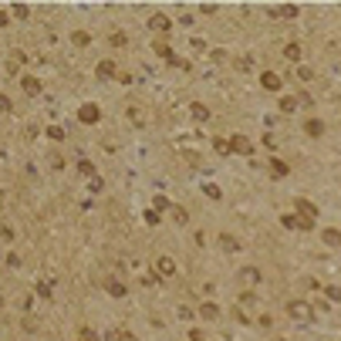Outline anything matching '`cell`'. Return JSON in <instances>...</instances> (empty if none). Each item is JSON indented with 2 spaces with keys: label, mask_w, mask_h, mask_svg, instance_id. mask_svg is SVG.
Instances as JSON below:
<instances>
[{
  "label": "cell",
  "mask_w": 341,
  "mask_h": 341,
  "mask_svg": "<svg viewBox=\"0 0 341 341\" xmlns=\"http://www.w3.org/2000/svg\"><path fill=\"white\" fill-rule=\"evenodd\" d=\"M78 172H81V176H95V166H91L88 159H78Z\"/></svg>",
  "instance_id": "28"
},
{
  "label": "cell",
  "mask_w": 341,
  "mask_h": 341,
  "mask_svg": "<svg viewBox=\"0 0 341 341\" xmlns=\"http://www.w3.org/2000/svg\"><path fill=\"white\" fill-rule=\"evenodd\" d=\"M260 85H264L267 91H280V85H284V78H280L277 71H264V74H260Z\"/></svg>",
  "instance_id": "8"
},
{
  "label": "cell",
  "mask_w": 341,
  "mask_h": 341,
  "mask_svg": "<svg viewBox=\"0 0 341 341\" xmlns=\"http://www.w3.org/2000/svg\"><path fill=\"white\" fill-rule=\"evenodd\" d=\"M189 115H193V119H196V122H206V119H209V108H206V105H200V102H196V105H189Z\"/></svg>",
  "instance_id": "16"
},
{
  "label": "cell",
  "mask_w": 341,
  "mask_h": 341,
  "mask_svg": "<svg viewBox=\"0 0 341 341\" xmlns=\"http://www.w3.org/2000/svg\"><path fill=\"white\" fill-rule=\"evenodd\" d=\"M71 41H74L78 48H88V44H91V37H88L85 31H74V34H71Z\"/></svg>",
  "instance_id": "26"
},
{
  "label": "cell",
  "mask_w": 341,
  "mask_h": 341,
  "mask_svg": "<svg viewBox=\"0 0 341 341\" xmlns=\"http://www.w3.org/2000/svg\"><path fill=\"white\" fill-rule=\"evenodd\" d=\"M88 189H91V193H102V189H105V183H102L98 176H91V186H88Z\"/></svg>",
  "instance_id": "36"
},
{
  "label": "cell",
  "mask_w": 341,
  "mask_h": 341,
  "mask_svg": "<svg viewBox=\"0 0 341 341\" xmlns=\"http://www.w3.org/2000/svg\"><path fill=\"white\" fill-rule=\"evenodd\" d=\"M20 88H24V95H37V91H41V81H37V78H24Z\"/></svg>",
  "instance_id": "17"
},
{
  "label": "cell",
  "mask_w": 341,
  "mask_h": 341,
  "mask_svg": "<svg viewBox=\"0 0 341 341\" xmlns=\"http://www.w3.org/2000/svg\"><path fill=\"white\" fill-rule=\"evenodd\" d=\"M230 149H233V152H240V155H250V152H254V142H250L247 136H240V132H237V136L230 138Z\"/></svg>",
  "instance_id": "5"
},
{
  "label": "cell",
  "mask_w": 341,
  "mask_h": 341,
  "mask_svg": "<svg viewBox=\"0 0 341 341\" xmlns=\"http://www.w3.org/2000/svg\"><path fill=\"white\" fill-rule=\"evenodd\" d=\"M297 78H301V81H314V71H311V68H304V65H301V68H297Z\"/></svg>",
  "instance_id": "33"
},
{
  "label": "cell",
  "mask_w": 341,
  "mask_h": 341,
  "mask_svg": "<svg viewBox=\"0 0 341 341\" xmlns=\"http://www.w3.org/2000/svg\"><path fill=\"white\" fill-rule=\"evenodd\" d=\"M280 226L284 230H297V213H284L280 216Z\"/></svg>",
  "instance_id": "23"
},
{
  "label": "cell",
  "mask_w": 341,
  "mask_h": 341,
  "mask_svg": "<svg viewBox=\"0 0 341 341\" xmlns=\"http://www.w3.org/2000/svg\"><path fill=\"white\" fill-rule=\"evenodd\" d=\"M122 338H125V331H105L102 341H122Z\"/></svg>",
  "instance_id": "35"
},
{
  "label": "cell",
  "mask_w": 341,
  "mask_h": 341,
  "mask_svg": "<svg viewBox=\"0 0 341 341\" xmlns=\"http://www.w3.org/2000/svg\"><path fill=\"white\" fill-rule=\"evenodd\" d=\"M213 149H216V155H230L233 149H230V138H213Z\"/></svg>",
  "instance_id": "20"
},
{
  "label": "cell",
  "mask_w": 341,
  "mask_h": 341,
  "mask_svg": "<svg viewBox=\"0 0 341 341\" xmlns=\"http://www.w3.org/2000/svg\"><path fill=\"white\" fill-rule=\"evenodd\" d=\"M149 27H152V31H162V34H166V31H172V20H169L166 14H152V17H149Z\"/></svg>",
  "instance_id": "10"
},
{
  "label": "cell",
  "mask_w": 341,
  "mask_h": 341,
  "mask_svg": "<svg viewBox=\"0 0 341 341\" xmlns=\"http://www.w3.org/2000/svg\"><path fill=\"white\" fill-rule=\"evenodd\" d=\"M3 24H7V14H3V10H0V27H3Z\"/></svg>",
  "instance_id": "44"
},
{
  "label": "cell",
  "mask_w": 341,
  "mask_h": 341,
  "mask_svg": "<svg viewBox=\"0 0 341 341\" xmlns=\"http://www.w3.org/2000/svg\"><path fill=\"white\" fill-rule=\"evenodd\" d=\"M243 277H247L250 284H257V280H260V271H257V267H243Z\"/></svg>",
  "instance_id": "31"
},
{
  "label": "cell",
  "mask_w": 341,
  "mask_h": 341,
  "mask_svg": "<svg viewBox=\"0 0 341 341\" xmlns=\"http://www.w3.org/2000/svg\"><path fill=\"white\" fill-rule=\"evenodd\" d=\"M179 318H183V321H193V311H189V307L183 304V307H179Z\"/></svg>",
  "instance_id": "41"
},
{
  "label": "cell",
  "mask_w": 341,
  "mask_h": 341,
  "mask_svg": "<svg viewBox=\"0 0 341 341\" xmlns=\"http://www.w3.org/2000/svg\"><path fill=\"white\" fill-rule=\"evenodd\" d=\"M200 318H206V321H220V307H216L213 301H206L203 307H200Z\"/></svg>",
  "instance_id": "14"
},
{
  "label": "cell",
  "mask_w": 341,
  "mask_h": 341,
  "mask_svg": "<svg viewBox=\"0 0 341 341\" xmlns=\"http://www.w3.org/2000/svg\"><path fill=\"white\" fill-rule=\"evenodd\" d=\"M324 294H328V301H341V287H335V284H328Z\"/></svg>",
  "instance_id": "30"
},
{
  "label": "cell",
  "mask_w": 341,
  "mask_h": 341,
  "mask_svg": "<svg viewBox=\"0 0 341 341\" xmlns=\"http://www.w3.org/2000/svg\"><path fill=\"white\" fill-rule=\"evenodd\" d=\"M48 136H51V138H65V129H58V125H51V129H48Z\"/></svg>",
  "instance_id": "40"
},
{
  "label": "cell",
  "mask_w": 341,
  "mask_h": 341,
  "mask_svg": "<svg viewBox=\"0 0 341 341\" xmlns=\"http://www.w3.org/2000/svg\"><path fill=\"white\" fill-rule=\"evenodd\" d=\"M112 44H115V48H122V44H125V34H122V31H115V34H112Z\"/></svg>",
  "instance_id": "38"
},
{
  "label": "cell",
  "mask_w": 341,
  "mask_h": 341,
  "mask_svg": "<svg viewBox=\"0 0 341 341\" xmlns=\"http://www.w3.org/2000/svg\"><path fill=\"white\" fill-rule=\"evenodd\" d=\"M37 294H41V297H54V284H51V280L44 277V280L37 284Z\"/></svg>",
  "instance_id": "24"
},
{
  "label": "cell",
  "mask_w": 341,
  "mask_h": 341,
  "mask_svg": "<svg viewBox=\"0 0 341 341\" xmlns=\"http://www.w3.org/2000/svg\"><path fill=\"white\" fill-rule=\"evenodd\" d=\"M0 112H10V98L7 95H0Z\"/></svg>",
  "instance_id": "43"
},
{
  "label": "cell",
  "mask_w": 341,
  "mask_h": 341,
  "mask_svg": "<svg viewBox=\"0 0 341 341\" xmlns=\"http://www.w3.org/2000/svg\"><path fill=\"white\" fill-rule=\"evenodd\" d=\"M189 341H209V338H206L200 328H193V331H189Z\"/></svg>",
  "instance_id": "39"
},
{
  "label": "cell",
  "mask_w": 341,
  "mask_h": 341,
  "mask_svg": "<svg viewBox=\"0 0 341 341\" xmlns=\"http://www.w3.org/2000/svg\"><path fill=\"white\" fill-rule=\"evenodd\" d=\"M267 14H271V17H284V20H294V17H297V7H294V3H280V7H271Z\"/></svg>",
  "instance_id": "9"
},
{
  "label": "cell",
  "mask_w": 341,
  "mask_h": 341,
  "mask_svg": "<svg viewBox=\"0 0 341 341\" xmlns=\"http://www.w3.org/2000/svg\"><path fill=\"white\" fill-rule=\"evenodd\" d=\"M152 51H155V54H159L162 61H169V65H176V68H186V71H189V61H183V58H176V51H172L169 44H162V41H155V48H152Z\"/></svg>",
  "instance_id": "2"
},
{
  "label": "cell",
  "mask_w": 341,
  "mask_h": 341,
  "mask_svg": "<svg viewBox=\"0 0 341 341\" xmlns=\"http://www.w3.org/2000/svg\"><path fill=\"white\" fill-rule=\"evenodd\" d=\"M169 213H172V220H176V223H179V226H186V223H189V213H186V209H183V206H172V209H169Z\"/></svg>",
  "instance_id": "21"
},
{
  "label": "cell",
  "mask_w": 341,
  "mask_h": 341,
  "mask_svg": "<svg viewBox=\"0 0 341 341\" xmlns=\"http://www.w3.org/2000/svg\"><path fill=\"white\" fill-rule=\"evenodd\" d=\"M287 314H290V321H297V324H314V304L311 301H290L287 304Z\"/></svg>",
  "instance_id": "1"
},
{
  "label": "cell",
  "mask_w": 341,
  "mask_h": 341,
  "mask_svg": "<svg viewBox=\"0 0 341 341\" xmlns=\"http://www.w3.org/2000/svg\"><path fill=\"white\" fill-rule=\"evenodd\" d=\"M203 193L209 196V200H216V203L223 200V189H220V186H213V183H206V186H203Z\"/></svg>",
  "instance_id": "25"
},
{
  "label": "cell",
  "mask_w": 341,
  "mask_h": 341,
  "mask_svg": "<svg viewBox=\"0 0 341 341\" xmlns=\"http://www.w3.org/2000/svg\"><path fill=\"white\" fill-rule=\"evenodd\" d=\"M271 172H273V176H287V172H290V166H287L284 159H271Z\"/></svg>",
  "instance_id": "19"
},
{
  "label": "cell",
  "mask_w": 341,
  "mask_h": 341,
  "mask_svg": "<svg viewBox=\"0 0 341 341\" xmlns=\"http://www.w3.org/2000/svg\"><path fill=\"white\" fill-rule=\"evenodd\" d=\"M294 209H297V216H304V220H314V216H318V206L311 203V200H304V196H297Z\"/></svg>",
  "instance_id": "6"
},
{
  "label": "cell",
  "mask_w": 341,
  "mask_h": 341,
  "mask_svg": "<svg viewBox=\"0 0 341 341\" xmlns=\"http://www.w3.org/2000/svg\"><path fill=\"white\" fill-rule=\"evenodd\" d=\"M122 341H138V338H132V335H129V331H125V338H122Z\"/></svg>",
  "instance_id": "45"
},
{
  "label": "cell",
  "mask_w": 341,
  "mask_h": 341,
  "mask_svg": "<svg viewBox=\"0 0 341 341\" xmlns=\"http://www.w3.org/2000/svg\"><path fill=\"white\" fill-rule=\"evenodd\" d=\"M152 209H155V213H162V209H172V203H169V200L159 193V196H155V203H152Z\"/></svg>",
  "instance_id": "27"
},
{
  "label": "cell",
  "mask_w": 341,
  "mask_h": 341,
  "mask_svg": "<svg viewBox=\"0 0 341 341\" xmlns=\"http://www.w3.org/2000/svg\"><path fill=\"white\" fill-rule=\"evenodd\" d=\"M304 132H307V136H321V132H324V122H321V119H307Z\"/></svg>",
  "instance_id": "18"
},
{
  "label": "cell",
  "mask_w": 341,
  "mask_h": 341,
  "mask_svg": "<svg viewBox=\"0 0 341 341\" xmlns=\"http://www.w3.org/2000/svg\"><path fill=\"white\" fill-rule=\"evenodd\" d=\"M257 321H260V328H271V324H273V318H271V314H260Z\"/></svg>",
  "instance_id": "42"
},
{
  "label": "cell",
  "mask_w": 341,
  "mask_h": 341,
  "mask_svg": "<svg viewBox=\"0 0 341 341\" xmlns=\"http://www.w3.org/2000/svg\"><path fill=\"white\" fill-rule=\"evenodd\" d=\"M152 271H155L159 280H169V277H176V260H172V257H155Z\"/></svg>",
  "instance_id": "3"
},
{
  "label": "cell",
  "mask_w": 341,
  "mask_h": 341,
  "mask_svg": "<svg viewBox=\"0 0 341 341\" xmlns=\"http://www.w3.org/2000/svg\"><path fill=\"white\" fill-rule=\"evenodd\" d=\"M78 341H102V338H98V335H95L91 328H81V335H78Z\"/></svg>",
  "instance_id": "32"
},
{
  "label": "cell",
  "mask_w": 341,
  "mask_h": 341,
  "mask_svg": "<svg viewBox=\"0 0 341 341\" xmlns=\"http://www.w3.org/2000/svg\"><path fill=\"white\" fill-rule=\"evenodd\" d=\"M280 112H287V115H290V112H297V98L284 95V98H280Z\"/></svg>",
  "instance_id": "22"
},
{
  "label": "cell",
  "mask_w": 341,
  "mask_h": 341,
  "mask_svg": "<svg viewBox=\"0 0 341 341\" xmlns=\"http://www.w3.org/2000/svg\"><path fill=\"white\" fill-rule=\"evenodd\" d=\"M216 243H220L226 254H237V250H240V240H237L233 233H220V237H216Z\"/></svg>",
  "instance_id": "11"
},
{
  "label": "cell",
  "mask_w": 341,
  "mask_h": 341,
  "mask_svg": "<svg viewBox=\"0 0 341 341\" xmlns=\"http://www.w3.org/2000/svg\"><path fill=\"white\" fill-rule=\"evenodd\" d=\"M145 223H149V226H159V223H162V213H155V209H145Z\"/></svg>",
  "instance_id": "29"
},
{
  "label": "cell",
  "mask_w": 341,
  "mask_h": 341,
  "mask_svg": "<svg viewBox=\"0 0 341 341\" xmlns=\"http://www.w3.org/2000/svg\"><path fill=\"white\" fill-rule=\"evenodd\" d=\"M95 74H98L102 81H108V78H115V74H119V68H115V61H112V58H105V61H98V65H95Z\"/></svg>",
  "instance_id": "7"
},
{
  "label": "cell",
  "mask_w": 341,
  "mask_h": 341,
  "mask_svg": "<svg viewBox=\"0 0 341 341\" xmlns=\"http://www.w3.org/2000/svg\"><path fill=\"white\" fill-rule=\"evenodd\" d=\"M301 54H304V51H301V44H297V41H290V44L284 48V58H287V61H294V65L301 61Z\"/></svg>",
  "instance_id": "15"
},
{
  "label": "cell",
  "mask_w": 341,
  "mask_h": 341,
  "mask_svg": "<svg viewBox=\"0 0 341 341\" xmlns=\"http://www.w3.org/2000/svg\"><path fill=\"white\" fill-rule=\"evenodd\" d=\"M247 304H257V294H250V290L240 294V307H247Z\"/></svg>",
  "instance_id": "34"
},
{
  "label": "cell",
  "mask_w": 341,
  "mask_h": 341,
  "mask_svg": "<svg viewBox=\"0 0 341 341\" xmlns=\"http://www.w3.org/2000/svg\"><path fill=\"white\" fill-rule=\"evenodd\" d=\"M321 240H324V247H341V230L338 226H328V230L321 233Z\"/></svg>",
  "instance_id": "12"
},
{
  "label": "cell",
  "mask_w": 341,
  "mask_h": 341,
  "mask_svg": "<svg viewBox=\"0 0 341 341\" xmlns=\"http://www.w3.org/2000/svg\"><path fill=\"white\" fill-rule=\"evenodd\" d=\"M233 318H237V321H240V324H250V318H247V314H243V307H233Z\"/></svg>",
  "instance_id": "37"
},
{
  "label": "cell",
  "mask_w": 341,
  "mask_h": 341,
  "mask_svg": "<svg viewBox=\"0 0 341 341\" xmlns=\"http://www.w3.org/2000/svg\"><path fill=\"white\" fill-rule=\"evenodd\" d=\"M78 119H81L85 125H95V122L102 119V108H98V105H81V108H78Z\"/></svg>",
  "instance_id": "4"
},
{
  "label": "cell",
  "mask_w": 341,
  "mask_h": 341,
  "mask_svg": "<svg viewBox=\"0 0 341 341\" xmlns=\"http://www.w3.org/2000/svg\"><path fill=\"white\" fill-rule=\"evenodd\" d=\"M105 287H108V294H112V297H125V294H129V287H125V284H122L119 277H112V280H108Z\"/></svg>",
  "instance_id": "13"
}]
</instances>
